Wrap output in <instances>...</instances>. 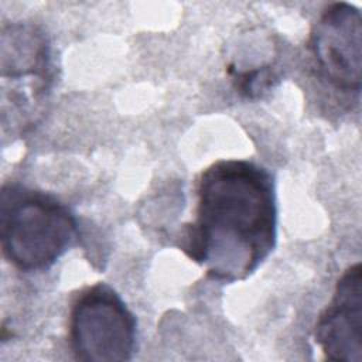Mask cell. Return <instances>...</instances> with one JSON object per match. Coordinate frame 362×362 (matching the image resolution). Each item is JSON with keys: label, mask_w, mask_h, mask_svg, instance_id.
<instances>
[{"label": "cell", "mask_w": 362, "mask_h": 362, "mask_svg": "<svg viewBox=\"0 0 362 362\" xmlns=\"http://www.w3.org/2000/svg\"><path fill=\"white\" fill-rule=\"evenodd\" d=\"M273 79L274 76L270 66H263L246 72H235L236 89L247 98L259 96L272 85Z\"/></svg>", "instance_id": "7"}, {"label": "cell", "mask_w": 362, "mask_h": 362, "mask_svg": "<svg viewBox=\"0 0 362 362\" xmlns=\"http://www.w3.org/2000/svg\"><path fill=\"white\" fill-rule=\"evenodd\" d=\"M362 18L354 4H328L314 23L308 52L317 78L344 95L359 96L362 68Z\"/></svg>", "instance_id": "4"}, {"label": "cell", "mask_w": 362, "mask_h": 362, "mask_svg": "<svg viewBox=\"0 0 362 362\" xmlns=\"http://www.w3.org/2000/svg\"><path fill=\"white\" fill-rule=\"evenodd\" d=\"M52 78L51 49L44 31L28 23L3 25L1 79H11V112L23 106L27 113L31 107L23 90L41 103L51 89Z\"/></svg>", "instance_id": "5"}, {"label": "cell", "mask_w": 362, "mask_h": 362, "mask_svg": "<svg viewBox=\"0 0 362 362\" xmlns=\"http://www.w3.org/2000/svg\"><path fill=\"white\" fill-rule=\"evenodd\" d=\"M78 236L75 215L54 195L16 182L1 187L0 245L16 269H49Z\"/></svg>", "instance_id": "2"}, {"label": "cell", "mask_w": 362, "mask_h": 362, "mask_svg": "<svg viewBox=\"0 0 362 362\" xmlns=\"http://www.w3.org/2000/svg\"><path fill=\"white\" fill-rule=\"evenodd\" d=\"M137 321L106 283L85 287L69 310L68 338L76 361L124 362L136 349Z\"/></svg>", "instance_id": "3"}, {"label": "cell", "mask_w": 362, "mask_h": 362, "mask_svg": "<svg viewBox=\"0 0 362 362\" xmlns=\"http://www.w3.org/2000/svg\"><path fill=\"white\" fill-rule=\"evenodd\" d=\"M314 341L327 359L362 361V267L351 264L337 281L329 304L320 314Z\"/></svg>", "instance_id": "6"}, {"label": "cell", "mask_w": 362, "mask_h": 362, "mask_svg": "<svg viewBox=\"0 0 362 362\" xmlns=\"http://www.w3.org/2000/svg\"><path fill=\"white\" fill-rule=\"evenodd\" d=\"M195 218L180 249L221 283L246 280L277 239V201L272 174L249 160H218L197 180Z\"/></svg>", "instance_id": "1"}]
</instances>
